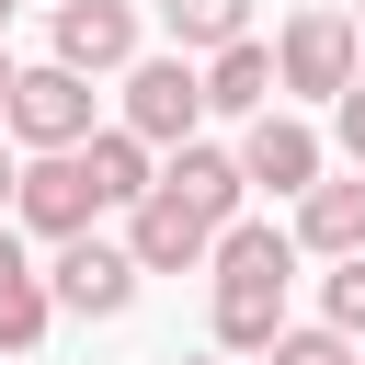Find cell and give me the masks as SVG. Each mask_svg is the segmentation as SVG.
Returning <instances> with one entry per match:
<instances>
[{
    "instance_id": "2",
    "label": "cell",
    "mask_w": 365,
    "mask_h": 365,
    "mask_svg": "<svg viewBox=\"0 0 365 365\" xmlns=\"http://www.w3.org/2000/svg\"><path fill=\"white\" fill-rule=\"evenodd\" d=\"M0 137L11 148H80L91 137V80L80 68H11V103H0Z\"/></svg>"
},
{
    "instance_id": "13",
    "label": "cell",
    "mask_w": 365,
    "mask_h": 365,
    "mask_svg": "<svg viewBox=\"0 0 365 365\" xmlns=\"http://www.w3.org/2000/svg\"><path fill=\"white\" fill-rule=\"evenodd\" d=\"M80 171H91V194H103V205H137L160 160H148V137H125V125H91V137H80Z\"/></svg>"
},
{
    "instance_id": "3",
    "label": "cell",
    "mask_w": 365,
    "mask_h": 365,
    "mask_svg": "<svg viewBox=\"0 0 365 365\" xmlns=\"http://www.w3.org/2000/svg\"><path fill=\"white\" fill-rule=\"evenodd\" d=\"M354 68H365V46H354V11H297V23L274 34V91H297V103H331Z\"/></svg>"
},
{
    "instance_id": "15",
    "label": "cell",
    "mask_w": 365,
    "mask_h": 365,
    "mask_svg": "<svg viewBox=\"0 0 365 365\" xmlns=\"http://www.w3.org/2000/svg\"><path fill=\"white\" fill-rule=\"evenodd\" d=\"M319 319H331L342 342H365V251H342V262L319 274Z\"/></svg>"
},
{
    "instance_id": "8",
    "label": "cell",
    "mask_w": 365,
    "mask_h": 365,
    "mask_svg": "<svg viewBox=\"0 0 365 365\" xmlns=\"http://www.w3.org/2000/svg\"><path fill=\"white\" fill-rule=\"evenodd\" d=\"M125 251H137V274H194V262L217 251V228H205L182 194H160V182H148V194L125 205Z\"/></svg>"
},
{
    "instance_id": "19",
    "label": "cell",
    "mask_w": 365,
    "mask_h": 365,
    "mask_svg": "<svg viewBox=\"0 0 365 365\" xmlns=\"http://www.w3.org/2000/svg\"><path fill=\"white\" fill-rule=\"evenodd\" d=\"M182 365H240V354H182Z\"/></svg>"
},
{
    "instance_id": "17",
    "label": "cell",
    "mask_w": 365,
    "mask_h": 365,
    "mask_svg": "<svg viewBox=\"0 0 365 365\" xmlns=\"http://www.w3.org/2000/svg\"><path fill=\"white\" fill-rule=\"evenodd\" d=\"M331 103H342V160H354V171H365V68H354V80H342V91H331Z\"/></svg>"
},
{
    "instance_id": "14",
    "label": "cell",
    "mask_w": 365,
    "mask_h": 365,
    "mask_svg": "<svg viewBox=\"0 0 365 365\" xmlns=\"http://www.w3.org/2000/svg\"><path fill=\"white\" fill-rule=\"evenodd\" d=\"M160 23H171L182 57H217L228 34H251V0H160Z\"/></svg>"
},
{
    "instance_id": "1",
    "label": "cell",
    "mask_w": 365,
    "mask_h": 365,
    "mask_svg": "<svg viewBox=\"0 0 365 365\" xmlns=\"http://www.w3.org/2000/svg\"><path fill=\"white\" fill-rule=\"evenodd\" d=\"M205 274H217V354H262V342L285 331L297 240H285V228H262V217H228V228H217V251H205Z\"/></svg>"
},
{
    "instance_id": "10",
    "label": "cell",
    "mask_w": 365,
    "mask_h": 365,
    "mask_svg": "<svg viewBox=\"0 0 365 365\" xmlns=\"http://www.w3.org/2000/svg\"><path fill=\"white\" fill-rule=\"evenodd\" d=\"M285 240H297V251H331V262H342V251H365V171H354V182H308Z\"/></svg>"
},
{
    "instance_id": "4",
    "label": "cell",
    "mask_w": 365,
    "mask_h": 365,
    "mask_svg": "<svg viewBox=\"0 0 365 365\" xmlns=\"http://www.w3.org/2000/svg\"><path fill=\"white\" fill-rule=\"evenodd\" d=\"M205 125V80H194V57L171 46V57H125V137H148V148H182Z\"/></svg>"
},
{
    "instance_id": "18",
    "label": "cell",
    "mask_w": 365,
    "mask_h": 365,
    "mask_svg": "<svg viewBox=\"0 0 365 365\" xmlns=\"http://www.w3.org/2000/svg\"><path fill=\"white\" fill-rule=\"evenodd\" d=\"M11 171H23V160H11V137H0V205H11Z\"/></svg>"
},
{
    "instance_id": "5",
    "label": "cell",
    "mask_w": 365,
    "mask_h": 365,
    "mask_svg": "<svg viewBox=\"0 0 365 365\" xmlns=\"http://www.w3.org/2000/svg\"><path fill=\"white\" fill-rule=\"evenodd\" d=\"M11 217H23L34 240H80V228L103 217V194H91L80 148H23V171H11Z\"/></svg>"
},
{
    "instance_id": "16",
    "label": "cell",
    "mask_w": 365,
    "mask_h": 365,
    "mask_svg": "<svg viewBox=\"0 0 365 365\" xmlns=\"http://www.w3.org/2000/svg\"><path fill=\"white\" fill-rule=\"evenodd\" d=\"M262 365H354V342H342V331H331V319H308V331H297V319H285V331H274V342H262Z\"/></svg>"
},
{
    "instance_id": "6",
    "label": "cell",
    "mask_w": 365,
    "mask_h": 365,
    "mask_svg": "<svg viewBox=\"0 0 365 365\" xmlns=\"http://www.w3.org/2000/svg\"><path fill=\"white\" fill-rule=\"evenodd\" d=\"M46 297L68 308V319H125L137 308V251L125 240H57V262H46Z\"/></svg>"
},
{
    "instance_id": "12",
    "label": "cell",
    "mask_w": 365,
    "mask_h": 365,
    "mask_svg": "<svg viewBox=\"0 0 365 365\" xmlns=\"http://www.w3.org/2000/svg\"><path fill=\"white\" fill-rule=\"evenodd\" d=\"M46 319H57V297H46V274L23 262V240L0 228V354H34Z\"/></svg>"
},
{
    "instance_id": "20",
    "label": "cell",
    "mask_w": 365,
    "mask_h": 365,
    "mask_svg": "<svg viewBox=\"0 0 365 365\" xmlns=\"http://www.w3.org/2000/svg\"><path fill=\"white\" fill-rule=\"evenodd\" d=\"M0 103H11V57H0Z\"/></svg>"
},
{
    "instance_id": "9",
    "label": "cell",
    "mask_w": 365,
    "mask_h": 365,
    "mask_svg": "<svg viewBox=\"0 0 365 365\" xmlns=\"http://www.w3.org/2000/svg\"><path fill=\"white\" fill-rule=\"evenodd\" d=\"M137 57V0H57V68L103 80Z\"/></svg>"
},
{
    "instance_id": "11",
    "label": "cell",
    "mask_w": 365,
    "mask_h": 365,
    "mask_svg": "<svg viewBox=\"0 0 365 365\" xmlns=\"http://www.w3.org/2000/svg\"><path fill=\"white\" fill-rule=\"evenodd\" d=\"M194 80H205V114H262V103H274V46L228 34V46H217Z\"/></svg>"
},
{
    "instance_id": "21",
    "label": "cell",
    "mask_w": 365,
    "mask_h": 365,
    "mask_svg": "<svg viewBox=\"0 0 365 365\" xmlns=\"http://www.w3.org/2000/svg\"><path fill=\"white\" fill-rule=\"evenodd\" d=\"M354 46H365V11H354Z\"/></svg>"
},
{
    "instance_id": "7",
    "label": "cell",
    "mask_w": 365,
    "mask_h": 365,
    "mask_svg": "<svg viewBox=\"0 0 365 365\" xmlns=\"http://www.w3.org/2000/svg\"><path fill=\"white\" fill-rule=\"evenodd\" d=\"M228 160H240V182H274V194H308L331 148H319V125H308V114H285V103H262V114H251V137H240Z\"/></svg>"
},
{
    "instance_id": "22",
    "label": "cell",
    "mask_w": 365,
    "mask_h": 365,
    "mask_svg": "<svg viewBox=\"0 0 365 365\" xmlns=\"http://www.w3.org/2000/svg\"><path fill=\"white\" fill-rule=\"evenodd\" d=\"M0 23H11V0H0Z\"/></svg>"
}]
</instances>
